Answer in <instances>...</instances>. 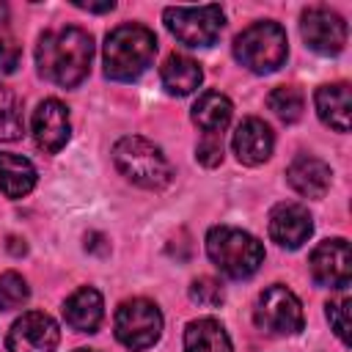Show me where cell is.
Returning a JSON list of instances; mask_svg holds the SVG:
<instances>
[{"label": "cell", "mask_w": 352, "mask_h": 352, "mask_svg": "<svg viewBox=\"0 0 352 352\" xmlns=\"http://www.w3.org/2000/svg\"><path fill=\"white\" fill-rule=\"evenodd\" d=\"M267 104H270V110H272L280 121H286V124L300 121V118H302V110H305L302 94H300L297 88H292V85L275 88V91L267 96Z\"/></svg>", "instance_id": "obj_22"}, {"label": "cell", "mask_w": 352, "mask_h": 352, "mask_svg": "<svg viewBox=\"0 0 352 352\" xmlns=\"http://www.w3.org/2000/svg\"><path fill=\"white\" fill-rule=\"evenodd\" d=\"M113 162L116 168L138 187L143 190H162L170 184V162L162 154L160 146L140 135H126L113 146Z\"/></svg>", "instance_id": "obj_3"}, {"label": "cell", "mask_w": 352, "mask_h": 352, "mask_svg": "<svg viewBox=\"0 0 352 352\" xmlns=\"http://www.w3.org/2000/svg\"><path fill=\"white\" fill-rule=\"evenodd\" d=\"M253 319L270 336H294L302 330V305L292 289L272 283L258 294Z\"/></svg>", "instance_id": "obj_7"}, {"label": "cell", "mask_w": 352, "mask_h": 352, "mask_svg": "<svg viewBox=\"0 0 352 352\" xmlns=\"http://www.w3.org/2000/svg\"><path fill=\"white\" fill-rule=\"evenodd\" d=\"M74 6L82 8V11H94V14H104V11H113L116 8L113 0H107V3H82V0H74Z\"/></svg>", "instance_id": "obj_30"}, {"label": "cell", "mask_w": 352, "mask_h": 352, "mask_svg": "<svg viewBox=\"0 0 352 352\" xmlns=\"http://www.w3.org/2000/svg\"><path fill=\"white\" fill-rule=\"evenodd\" d=\"M195 160L206 168L220 165L223 162V135H204L195 148Z\"/></svg>", "instance_id": "obj_27"}, {"label": "cell", "mask_w": 352, "mask_h": 352, "mask_svg": "<svg viewBox=\"0 0 352 352\" xmlns=\"http://www.w3.org/2000/svg\"><path fill=\"white\" fill-rule=\"evenodd\" d=\"M8 248H11V253H16V256H22V253H25V245H19V239H16V236H8Z\"/></svg>", "instance_id": "obj_31"}, {"label": "cell", "mask_w": 352, "mask_h": 352, "mask_svg": "<svg viewBox=\"0 0 352 352\" xmlns=\"http://www.w3.org/2000/svg\"><path fill=\"white\" fill-rule=\"evenodd\" d=\"M206 253L220 272H226L228 278H236V280L250 278L264 261V245L253 234H248L242 228H231V226L209 228Z\"/></svg>", "instance_id": "obj_4"}, {"label": "cell", "mask_w": 352, "mask_h": 352, "mask_svg": "<svg viewBox=\"0 0 352 352\" xmlns=\"http://www.w3.org/2000/svg\"><path fill=\"white\" fill-rule=\"evenodd\" d=\"M165 28L187 47H212L226 25L220 6H170L162 14Z\"/></svg>", "instance_id": "obj_6"}, {"label": "cell", "mask_w": 352, "mask_h": 352, "mask_svg": "<svg viewBox=\"0 0 352 352\" xmlns=\"http://www.w3.org/2000/svg\"><path fill=\"white\" fill-rule=\"evenodd\" d=\"M33 138L36 146L47 154H55L69 140V110L58 99H44L33 113Z\"/></svg>", "instance_id": "obj_12"}, {"label": "cell", "mask_w": 352, "mask_h": 352, "mask_svg": "<svg viewBox=\"0 0 352 352\" xmlns=\"http://www.w3.org/2000/svg\"><path fill=\"white\" fill-rule=\"evenodd\" d=\"M85 248H88V250H96V253H107V250H110V245H107L104 234H96V231L85 236Z\"/></svg>", "instance_id": "obj_29"}, {"label": "cell", "mask_w": 352, "mask_h": 352, "mask_svg": "<svg viewBox=\"0 0 352 352\" xmlns=\"http://www.w3.org/2000/svg\"><path fill=\"white\" fill-rule=\"evenodd\" d=\"M19 58H22L19 47H16L11 38H0V74H11V72H16Z\"/></svg>", "instance_id": "obj_28"}, {"label": "cell", "mask_w": 352, "mask_h": 352, "mask_svg": "<svg viewBox=\"0 0 352 352\" xmlns=\"http://www.w3.org/2000/svg\"><path fill=\"white\" fill-rule=\"evenodd\" d=\"M314 231V220L305 206L300 204H278L270 212V236L289 250H297L302 242H308Z\"/></svg>", "instance_id": "obj_13"}, {"label": "cell", "mask_w": 352, "mask_h": 352, "mask_svg": "<svg viewBox=\"0 0 352 352\" xmlns=\"http://www.w3.org/2000/svg\"><path fill=\"white\" fill-rule=\"evenodd\" d=\"M162 333V314L151 300L135 297L118 305L116 311V338L132 349L140 352L151 346Z\"/></svg>", "instance_id": "obj_8"}, {"label": "cell", "mask_w": 352, "mask_h": 352, "mask_svg": "<svg viewBox=\"0 0 352 352\" xmlns=\"http://www.w3.org/2000/svg\"><path fill=\"white\" fill-rule=\"evenodd\" d=\"M327 319L333 333L341 338V344H349V297L346 294L327 302Z\"/></svg>", "instance_id": "obj_26"}, {"label": "cell", "mask_w": 352, "mask_h": 352, "mask_svg": "<svg viewBox=\"0 0 352 352\" xmlns=\"http://www.w3.org/2000/svg\"><path fill=\"white\" fill-rule=\"evenodd\" d=\"M311 275L319 286L327 289H346L349 278H352V253H349V242L336 236V239H324L314 248L311 258H308Z\"/></svg>", "instance_id": "obj_10"}, {"label": "cell", "mask_w": 352, "mask_h": 352, "mask_svg": "<svg viewBox=\"0 0 352 352\" xmlns=\"http://www.w3.org/2000/svg\"><path fill=\"white\" fill-rule=\"evenodd\" d=\"M330 176H333L330 165L322 162L319 157H311V154L294 157V162L286 168L289 184L305 198H322L330 187Z\"/></svg>", "instance_id": "obj_15"}, {"label": "cell", "mask_w": 352, "mask_h": 352, "mask_svg": "<svg viewBox=\"0 0 352 352\" xmlns=\"http://www.w3.org/2000/svg\"><path fill=\"white\" fill-rule=\"evenodd\" d=\"M60 341V330L52 316L41 311H28L22 314L11 330H8V352H55Z\"/></svg>", "instance_id": "obj_11"}, {"label": "cell", "mask_w": 352, "mask_h": 352, "mask_svg": "<svg viewBox=\"0 0 352 352\" xmlns=\"http://www.w3.org/2000/svg\"><path fill=\"white\" fill-rule=\"evenodd\" d=\"M190 300L204 305V308H217L226 300V292L214 278H198L190 286Z\"/></svg>", "instance_id": "obj_25"}, {"label": "cell", "mask_w": 352, "mask_h": 352, "mask_svg": "<svg viewBox=\"0 0 352 352\" xmlns=\"http://www.w3.org/2000/svg\"><path fill=\"white\" fill-rule=\"evenodd\" d=\"M22 135V102L19 96L0 85V140H16Z\"/></svg>", "instance_id": "obj_23"}, {"label": "cell", "mask_w": 352, "mask_h": 352, "mask_svg": "<svg viewBox=\"0 0 352 352\" xmlns=\"http://www.w3.org/2000/svg\"><path fill=\"white\" fill-rule=\"evenodd\" d=\"M160 77H162V85H165L168 94H173V96H187V94H192V91L201 85L204 72H201L198 60L173 52V55H168V60L162 63Z\"/></svg>", "instance_id": "obj_19"}, {"label": "cell", "mask_w": 352, "mask_h": 352, "mask_svg": "<svg viewBox=\"0 0 352 352\" xmlns=\"http://www.w3.org/2000/svg\"><path fill=\"white\" fill-rule=\"evenodd\" d=\"M6 16H8V8H6V3H0V22H6Z\"/></svg>", "instance_id": "obj_32"}, {"label": "cell", "mask_w": 352, "mask_h": 352, "mask_svg": "<svg viewBox=\"0 0 352 352\" xmlns=\"http://www.w3.org/2000/svg\"><path fill=\"white\" fill-rule=\"evenodd\" d=\"M231 102L220 91H204L198 102L192 104V121L204 129V135H223V129L231 121Z\"/></svg>", "instance_id": "obj_20"}, {"label": "cell", "mask_w": 352, "mask_h": 352, "mask_svg": "<svg viewBox=\"0 0 352 352\" xmlns=\"http://www.w3.org/2000/svg\"><path fill=\"white\" fill-rule=\"evenodd\" d=\"M316 113L319 118L333 126L336 132H346L349 129V118H352V96H349V85L346 82H333V85H322L316 88Z\"/></svg>", "instance_id": "obj_16"}, {"label": "cell", "mask_w": 352, "mask_h": 352, "mask_svg": "<svg viewBox=\"0 0 352 352\" xmlns=\"http://www.w3.org/2000/svg\"><path fill=\"white\" fill-rule=\"evenodd\" d=\"M289 55V41L286 30L278 22H253L234 38V58L256 72V74H270L283 66Z\"/></svg>", "instance_id": "obj_5"}, {"label": "cell", "mask_w": 352, "mask_h": 352, "mask_svg": "<svg viewBox=\"0 0 352 352\" xmlns=\"http://www.w3.org/2000/svg\"><path fill=\"white\" fill-rule=\"evenodd\" d=\"M74 352H96V349H74Z\"/></svg>", "instance_id": "obj_33"}, {"label": "cell", "mask_w": 352, "mask_h": 352, "mask_svg": "<svg viewBox=\"0 0 352 352\" xmlns=\"http://www.w3.org/2000/svg\"><path fill=\"white\" fill-rule=\"evenodd\" d=\"M300 33H302V41L308 44V50H314L319 55H336L346 44V22L324 6H314V8L302 11Z\"/></svg>", "instance_id": "obj_9"}, {"label": "cell", "mask_w": 352, "mask_h": 352, "mask_svg": "<svg viewBox=\"0 0 352 352\" xmlns=\"http://www.w3.org/2000/svg\"><path fill=\"white\" fill-rule=\"evenodd\" d=\"M36 187V168L30 160L0 151V192L8 198H22Z\"/></svg>", "instance_id": "obj_18"}, {"label": "cell", "mask_w": 352, "mask_h": 352, "mask_svg": "<svg viewBox=\"0 0 352 352\" xmlns=\"http://www.w3.org/2000/svg\"><path fill=\"white\" fill-rule=\"evenodd\" d=\"M272 146H275V135L261 118H245L234 132V154L242 165L267 162Z\"/></svg>", "instance_id": "obj_14"}, {"label": "cell", "mask_w": 352, "mask_h": 352, "mask_svg": "<svg viewBox=\"0 0 352 352\" xmlns=\"http://www.w3.org/2000/svg\"><path fill=\"white\" fill-rule=\"evenodd\" d=\"M63 316H66V324L80 330V333H96V327L102 324V316H104V305H102V294L91 286H82L77 289L66 305H63Z\"/></svg>", "instance_id": "obj_17"}, {"label": "cell", "mask_w": 352, "mask_h": 352, "mask_svg": "<svg viewBox=\"0 0 352 352\" xmlns=\"http://www.w3.org/2000/svg\"><path fill=\"white\" fill-rule=\"evenodd\" d=\"M184 352H231V338L217 319H195L184 330Z\"/></svg>", "instance_id": "obj_21"}, {"label": "cell", "mask_w": 352, "mask_h": 352, "mask_svg": "<svg viewBox=\"0 0 352 352\" xmlns=\"http://www.w3.org/2000/svg\"><path fill=\"white\" fill-rule=\"evenodd\" d=\"M28 297H30V289L19 272H3L0 275V308L3 311L25 305Z\"/></svg>", "instance_id": "obj_24"}, {"label": "cell", "mask_w": 352, "mask_h": 352, "mask_svg": "<svg viewBox=\"0 0 352 352\" xmlns=\"http://www.w3.org/2000/svg\"><path fill=\"white\" fill-rule=\"evenodd\" d=\"M91 58L94 38L82 28L47 30L36 44V63L41 77L63 88H74L88 77Z\"/></svg>", "instance_id": "obj_1"}, {"label": "cell", "mask_w": 352, "mask_h": 352, "mask_svg": "<svg viewBox=\"0 0 352 352\" xmlns=\"http://www.w3.org/2000/svg\"><path fill=\"white\" fill-rule=\"evenodd\" d=\"M157 52V38L143 25H118L104 38V74L118 82L140 77Z\"/></svg>", "instance_id": "obj_2"}]
</instances>
